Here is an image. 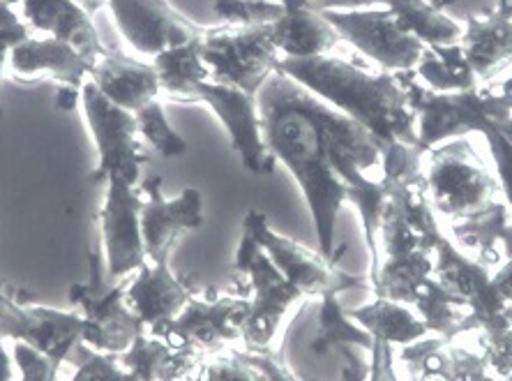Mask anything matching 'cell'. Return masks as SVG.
Instances as JSON below:
<instances>
[{
    "label": "cell",
    "mask_w": 512,
    "mask_h": 381,
    "mask_svg": "<svg viewBox=\"0 0 512 381\" xmlns=\"http://www.w3.org/2000/svg\"><path fill=\"white\" fill-rule=\"evenodd\" d=\"M256 104L270 155L289 169L310 208L319 252L326 259L342 257L335 229L342 206L351 204L363 222L372 278L379 266L381 215L393 194L379 139L282 70L270 74Z\"/></svg>",
    "instance_id": "cell-1"
},
{
    "label": "cell",
    "mask_w": 512,
    "mask_h": 381,
    "mask_svg": "<svg viewBox=\"0 0 512 381\" xmlns=\"http://www.w3.org/2000/svg\"><path fill=\"white\" fill-rule=\"evenodd\" d=\"M286 77L312 95L363 125L379 141H406L418 146V118L402 84L390 72H370L335 56L282 58Z\"/></svg>",
    "instance_id": "cell-2"
},
{
    "label": "cell",
    "mask_w": 512,
    "mask_h": 381,
    "mask_svg": "<svg viewBox=\"0 0 512 381\" xmlns=\"http://www.w3.org/2000/svg\"><path fill=\"white\" fill-rule=\"evenodd\" d=\"M427 197L446 224L476 220L499 204V178L466 137L446 141L427 153Z\"/></svg>",
    "instance_id": "cell-3"
},
{
    "label": "cell",
    "mask_w": 512,
    "mask_h": 381,
    "mask_svg": "<svg viewBox=\"0 0 512 381\" xmlns=\"http://www.w3.org/2000/svg\"><path fill=\"white\" fill-rule=\"evenodd\" d=\"M434 280V250L404 220L393 199H388L379 227V266L370 278L379 298L413 305L420 291Z\"/></svg>",
    "instance_id": "cell-4"
},
{
    "label": "cell",
    "mask_w": 512,
    "mask_h": 381,
    "mask_svg": "<svg viewBox=\"0 0 512 381\" xmlns=\"http://www.w3.org/2000/svg\"><path fill=\"white\" fill-rule=\"evenodd\" d=\"M93 275L88 285H72L70 303L84 319L81 345L100 351V354H125L132 342L146 331L139 317L127 303V287L130 280H114L109 285V273H102V264L97 254H88Z\"/></svg>",
    "instance_id": "cell-5"
},
{
    "label": "cell",
    "mask_w": 512,
    "mask_h": 381,
    "mask_svg": "<svg viewBox=\"0 0 512 381\" xmlns=\"http://www.w3.org/2000/svg\"><path fill=\"white\" fill-rule=\"evenodd\" d=\"M203 61L210 70V81L236 86L256 97L270 74L277 72L282 54L270 35V24H227L203 33Z\"/></svg>",
    "instance_id": "cell-6"
},
{
    "label": "cell",
    "mask_w": 512,
    "mask_h": 381,
    "mask_svg": "<svg viewBox=\"0 0 512 381\" xmlns=\"http://www.w3.org/2000/svg\"><path fill=\"white\" fill-rule=\"evenodd\" d=\"M233 268L240 275H245L250 282V315L243 326L245 349H266L273 345L277 331H280L282 319L291 310L293 303L303 301V294L284 278L273 261L254 238L243 231L236 257H233Z\"/></svg>",
    "instance_id": "cell-7"
},
{
    "label": "cell",
    "mask_w": 512,
    "mask_h": 381,
    "mask_svg": "<svg viewBox=\"0 0 512 381\" xmlns=\"http://www.w3.org/2000/svg\"><path fill=\"white\" fill-rule=\"evenodd\" d=\"M81 109L97 148V167L90 174V181L123 178L130 185H139L146 155L141 151L134 114L104 97L93 81H86L81 88Z\"/></svg>",
    "instance_id": "cell-8"
},
{
    "label": "cell",
    "mask_w": 512,
    "mask_h": 381,
    "mask_svg": "<svg viewBox=\"0 0 512 381\" xmlns=\"http://www.w3.org/2000/svg\"><path fill=\"white\" fill-rule=\"evenodd\" d=\"M411 109L418 118V148L425 155L446 141L469 137L492 121L483 88L457 93H436L416 77V72H397Z\"/></svg>",
    "instance_id": "cell-9"
},
{
    "label": "cell",
    "mask_w": 512,
    "mask_h": 381,
    "mask_svg": "<svg viewBox=\"0 0 512 381\" xmlns=\"http://www.w3.org/2000/svg\"><path fill=\"white\" fill-rule=\"evenodd\" d=\"M243 231H247L261 245L270 261L280 268L284 278L305 298L342 294V291L370 285V278H356V275L342 273L337 268V261L342 257L326 259L321 252H314L305 245L291 241V238L277 234L270 227L266 215L259 211H250L245 215Z\"/></svg>",
    "instance_id": "cell-10"
},
{
    "label": "cell",
    "mask_w": 512,
    "mask_h": 381,
    "mask_svg": "<svg viewBox=\"0 0 512 381\" xmlns=\"http://www.w3.org/2000/svg\"><path fill=\"white\" fill-rule=\"evenodd\" d=\"M323 14L342 40L353 44L360 54L372 58L376 65H381L383 72H411L420 63L425 44L406 33L395 12L388 10L386 5Z\"/></svg>",
    "instance_id": "cell-11"
},
{
    "label": "cell",
    "mask_w": 512,
    "mask_h": 381,
    "mask_svg": "<svg viewBox=\"0 0 512 381\" xmlns=\"http://www.w3.org/2000/svg\"><path fill=\"white\" fill-rule=\"evenodd\" d=\"M247 315H250L247 296H220L213 289H199L171 324L150 333L173 345L192 347L210 356L229 342L240 340Z\"/></svg>",
    "instance_id": "cell-12"
},
{
    "label": "cell",
    "mask_w": 512,
    "mask_h": 381,
    "mask_svg": "<svg viewBox=\"0 0 512 381\" xmlns=\"http://www.w3.org/2000/svg\"><path fill=\"white\" fill-rule=\"evenodd\" d=\"M24 294L19 291L14 298L12 291L0 287V340L26 342L56 365H63L81 342L84 319L79 312L24 303Z\"/></svg>",
    "instance_id": "cell-13"
},
{
    "label": "cell",
    "mask_w": 512,
    "mask_h": 381,
    "mask_svg": "<svg viewBox=\"0 0 512 381\" xmlns=\"http://www.w3.org/2000/svg\"><path fill=\"white\" fill-rule=\"evenodd\" d=\"M197 102L208 104L213 114L220 118L229 134L233 153L238 155L243 167L254 176H268L275 169V158L270 155L261 130L259 104L254 95H247L236 86L203 81L194 88Z\"/></svg>",
    "instance_id": "cell-14"
},
{
    "label": "cell",
    "mask_w": 512,
    "mask_h": 381,
    "mask_svg": "<svg viewBox=\"0 0 512 381\" xmlns=\"http://www.w3.org/2000/svg\"><path fill=\"white\" fill-rule=\"evenodd\" d=\"M143 192L123 178H109L100 222L102 245L107 254V273L111 280L132 278L146 264V248L141 234Z\"/></svg>",
    "instance_id": "cell-15"
},
{
    "label": "cell",
    "mask_w": 512,
    "mask_h": 381,
    "mask_svg": "<svg viewBox=\"0 0 512 381\" xmlns=\"http://www.w3.org/2000/svg\"><path fill=\"white\" fill-rule=\"evenodd\" d=\"M143 208H141V234L146 261L164 264L169 261L173 245L180 234L201 229L206 222L203 215V197L197 188H187L173 199H164L162 176L150 174L141 185Z\"/></svg>",
    "instance_id": "cell-16"
},
{
    "label": "cell",
    "mask_w": 512,
    "mask_h": 381,
    "mask_svg": "<svg viewBox=\"0 0 512 381\" xmlns=\"http://www.w3.org/2000/svg\"><path fill=\"white\" fill-rule=\"evenodd\" d=\"M107 7L123 40L150 58L206 33L173 10L169 0H107Z\"/></svg>",
    "instance_id": "cell-17"
},
{
    "label": "cell",
    "mask_w": 512,
    "mask_h": 381,
    "mask_svg": "<svg viewBox=\"0 0 512 381\" xmlns=\"http://www.w3.org/2000/svg\"><path fill=\"white\" fill-rule=\"evenodd\" d=\"M197 291V287L171 271L169 261L164 264L146 261L132 275L130 287H127V303L146 326V331H155L171 324Z\"/></svg>",
    "instance_id": "cell-18"
},
{
    "label": "cell",
    "mask_w": 512,
    "mask_h": 381,
    "mask_svg": "<svg viewBox=\"0 0 512 381\" xmlns=\"http://www.w3.org/2000/svg\"><path fill=\"white\" fill-rule=\"evenodd\" d=\"M462 26L459 44L478 79L489 81L512 63V0H499L485 12L469 14Z\"/></svg>",
    "instance_id": "cell-19"
},
{
    "label": "cell",
    "mask_w": 512,
    "mask_h": 381,
    "mask_svg": "<svg viewBox=\"0 0 512 381\" xmlns=\"http://www.w3.org/2000/svg\"><path fill=\"white\" fill-rule=\"evenodd\" d=\"M19 3L26 26L72 44L93 65L109 51L93 24V14H88L74 0H19Z\"/></svg>",
    "instance_id": "cell-20"
},
{
    "label": "cell",
    "mask_w": 512,
    "mask_h": 381,
    "mask_svg": "<svg viewBox=\"0 0 512 381\" xmlns=\"http://www.w3.org/2000/svg\"><path fill=\"white\" fill-rule=\"evenodd\" d=\"M88 81L100 88L104 97L118 104L120 109L137 114L150 102L160 100L162 86L153 63H139L134 58L109 49L102 58H97Z\"/></svg>",
    "instance_id": "cell-21"
},
{
    "label": "cell",
    "mask_w": 512,
    "mask_h": 381,
    "mask_svg": "<svg viewBox=\"0 0 512 381\" xmlns=\"http://www.w3.org/2000/svg\"><path fill=\"white\" fill-rule=\"evenodd\" d=\"M282 14L270 24V35L282 58L326 56L342 42L340 33L307 0H280Z\"/></svg>",
    "instance_id": "cell-22"
},
{
    "label": "cell",
    "mask_w": 512,
    "mask_h": 381,
    "mask_svg": "<svg viewBox=\"0 0 512 381\" xmlns=\"http://www.w3.org/2000/svg\"><path fill=\"white\" fill-rule=\"evenodd\" d=\"M118 358L139 381H199L208 356L143 331Z\"/></svg>",
    "instance_id": "cell-23"
},
{
    "label": "cell",
    "mask_w": 512,
    "mask_h": 381,
    "mask_svg": "<svg viewBox=\"0 0 512 381\" xmlns=\"http://www.w3.org/2000/svg\"><path fill=\"white\" fill-rule=\"evenodd\" d=\"M7 63L12 65L14 74L19 77H37L49 74L60 86H70L81 91L93 72V63L79 54L72 44L58 37H28L17 47H12Z\"/></svg>",
    "instance_id": "cell-24"
},
{
    "label": "cell",
    "mask_w": 512,
    "mask_h": 381,
    "mask_svg": "<svg viewBox=\"0 0 512 381\" xmlns=\"http://www.w3.org/2000/svg\"><path fill=\"white\" fill-rule=\"evenodd\" d=\"M346 315L363 326L374 340L388 342L390 347H406L411 342L432 335L425 321L413 310V305L390 301V298L376 296L372 303H365L363 308L346 310Z\"/></svg>",
    "instance_id": "cell-25"
},
{
    "label": "cell",
    "mask_w": 512,
    "mask_h": 381,
    "mask_svg": "<svg viewBox=\"0 0 512 381\" xmlns=\"http://www.w3.org/2000/svg\"><path fill=\"white\" fill-rule=\"evenodd\" d=\"M450 238L471 257L483 261L487 268H499L506 259V248L512 236L510 208L499 201L492 211L476 220L448 224Z\"/></svg>",
    "instance_id": "cell-26"
},
{
    "label": "cell",
    "mask_w": 512,
    "mask_h": 381,
    "mask_svg": "<svg viewBox=\"0 0 512 381\" xmlns=\"http://www.w3.org/2000/svg\"><path fill=\"white\" fill-rule=\"evenodd\" d=\"M153 65L160 77L162 95H169L178 102H197L194 88L203 81H210V70L203 61V35L164 49L153 58Z\"/></svg>",
    "instance_id": "cell-27"
},
{
    "label": "cell",
    "mask_w": 512,
    "mask_h": 381,
    "mask_svg": "<svg viewBox=\"0 0 512 381\" xmlns=\"http://www.w3.org/2000/svg\"><path fill=\"white\" fill-rule=\"evenodd\" d=\"M413 310L425 321L429 333L439 335L443 340H457L459 335L473 333L471 328V308L453 291L446 289L439 280H432L420 291Z\"/></svg>",
    "instance_id": "cell-28"
},
{
    "label": "cell",
    "mask_w": 512,
    "mask_h": 381,
    "mask_svg": "<svg viewBox=\"0 0 512 381\" xmlns=\"http://www.w3.org/2000/svg\"><path fill=\"white\" fill-rule=\"evenodd\" d=\"M388 10L395 12L399 24L409 35L416 37L425 47H446L462 40L464 26L450 19L429 0H383Z\"/></svg>",
    "instance_id": "cell-29"
},
{
    "label": "cell",
    "mask_w": 512,
    "mask_h": 381,
    "mask_svg": "<svg viewBox=\"0 0 512 381\" xmlns=\"http://www.w3.org/2000/svg\"><path fill=\"white\" fill-rule=\"evenodd\" d=\"M416 77L436 93H457L478 88V77L466 61L462 44H446V47H425L420 63L416 65Z\"/></svg>",
    "instance_id": "cell-30"
},
{
    "label": "cell",
    "mask_w": 512,
    "mask_h": 381,
    "mask_svg": "<svg viewBox=\"0 0 512 381\" xmlns=\"http://www.w3.org/2000/svg\"><path fill=\"white\" fill-rule=\"evenodd\" d=\"M413 377L420 381H501L489 370L483 351L446 340L429 354Z\"/></svg>",
    "instance_id": "cell-31"
},
{
    "label": "cell",
    "mask_w": 512,
    "mask_h": 381,
    "mask_svg": "<svg viewBox=\"0 0 512 381\" xmlns=\"http://www.w3.org/2000/svg\"><path fill=\"white\" fill-rule=\"evenodd\" d=\"M319 301V331L310 345L314 354H328L340 345H356L372 351L374 338L346 315L342 303L337 301V294H323Z\"/></svg>",
    "instance_id": "cell-32"
},
{
    "label": "cell",
    "mask_w": 512,
    "mask_h": 381,
    "mask_svg": "<svg viewBox=\"0 0 512 381\" xmlns=\"http://www.w3.org/2000/svg\"><path fill=\"white\" fill-rule=\"evenodd\" d=\"M134 118H137L141 137L146 139L148 144L162 155V158L173 160L187 153V141L173 130V125L167 118V111H164L160 100L150 102L148 107L139 109L137 114H134Z\"/></svg>",
    "instance_id": "cell-33"
},
{
    "label": "cell",
    "mask_w": 512,
    "mask_h": 381,
    "mask_svg": "<svg viewBox=\"0 0 512 381\" xmlns=\"http://www.w3.org/2000/svg\"><path fill=\"white\" fill-rule=\"evenodd\" d=\"M215 12L224 24L263 26L282 14L280 0H215Z\"/></svg>",
    "instance_id": "cell-34"
},
{
    "label": "cell",
    "mask_w": 512,
    "mask_h": 381,
    "mask_svg": "<svg viewBox=\"0 0 512 381\" xmlns=\"http://www.w3.org/2000/svg\"><path fill=\"white\" fill-rule=\"evenodd\" d=\"M199 381H266V379H263L261 372L247 361L243 349L224 347L206 358Z\"/></svg>",
    "instance_id": "cell-35"
},
{
    "label": "cell",
    "mask_w": 512,
    "mask_h": 381,
    "mask_svg": "<svg viewBox=\"0 0 512 381\" xmlns=\"http://www.w3.org/2000/svg\"><path fill=\"white\" fill-rule=\"evenodd\" d=\"M81 361L77 363L72 381H139L120 363L116 354H100L79 342Z\"/></svg>",
    "instance_id": "cell-36"
},
{
    "label": "cell",
    "mask_w": 512,
    "mask_h": 381,
    "mask_svg": "<svg viewBox=\"0 0 512 381\" xmlns=\"http://www.w3.org/2000/svg\"><path fill=\"white\" fill-rule=\"evenodd\" d=\"M480 134H483L487 141L489 155H492L494 162V174L499 178L501 185V194L506 197V204L512 211V144L503 137V132L494 125V121L485 123Z\"/></svg>",
    "instance_id": "cell-37"
},
{
    "label": "cell",
    "mask_w": 512,
    "mask_h": 381,
    "mask_svg": "<svg viewBox=\"0 0 512 381\" xmlns=\"http://www.w3.org/2000/svg\"><path fill=\"white\" fill-rule=\"evenodd\" d=\"M12 358L17 363L19 381H58L60 365L26 342H12Z\"/></svg>",
    "instance_id": "cell-38"
},
{
    "label": "cell",
    "mask_w": 512,
    "mask_h": 381,
    "mask_svg": "<svg viewBox=\"0 0 512 381\" xmlns=\"http://www.w3.org/2000/svg\"><path fill=\"white\" fill-rule=\"evenodd\" d=\"M247 361H250L256 370L261 372V377L266 381H314V379H303L286 368L280 354H275L273 349H243Z\"/></svg>",
    "instance_id": "cell-39"
},
{
    "label": "cell",
    "mask_w": 512,
    "mask_h": 381,
    "mask_svg": "<svg viewBox=\"0 0 512 381\" xmlns=\"http://www.w3.org/2000/svg\"><path fill=\"white\" fill-rule=\"evenodd\" d=\"M335 354L342 358L340 381H370L372 351L356 345L335 347Z\"/></svg>",
    "instance_id": "cell-40"
},
{
    "label": "cell",
    "mask_w": 512,
    "mask_h": 381,
    "mask_svg": "<svg viewBox=\"0 0 512 381\" xmlns=\"http://www.w3.org/2000/svg\"><path fill=\"white\" fill-rule=\"evenodd\" d=\"M370 381H399L395 370V347L383 340H374L372 345Z\"/></svg>",
    "instance_id": "cell-41"
},
{
    "label": "cell",
    "mask_w": 512,
    "mask_h": 381,
    "mask_svg": "<svg viewBox=\"0 0 512 381\" xmlns=\"http://www.w3.org/2000/svg\"><path fill=\"white\" fill-rule=\"evenodd\" d=\"M483 93L492 121H503V118L512 116V77H508L499 86L494 84L483 88Z\"/></svg>",
    "instance_id": "cell-42"
},
{
    "label": "cell",
    "mask_w": 512,
    "mask_h": 381,
    "mask_svg": "<svg viewBox=\"0 0 512 381\" xmlns=\"http://www.w3.org/2000/svg\"><path fill=\"white\" fill-rule=\"evenodd\" d=\"M14 0H0V37H10L17 44L28 40V26L12 12Z\"/></svg>",
    "instance_id": "cell-43"
},
{
    "label": "cell",
    "mask_w": 512,
    "mask_h": 381,
    "mask_svg": "<svg viewBox=\"0 0 512 381\" xmlns=\"http://www.w3.org/2000/svg\"><path fill=\"white\" fill-rule=\"evenodd\" d=\"M312 7L321 12H344V10H363V7L383 5V0H307Z\"/></svg>",
    "instance_id": "cell-44"
},
{
    "label": "cell",
    "mask_w": 512,
    "mask_h": 381,
    "mask_svg": "<svg viewBox=\"0 0 512 381\" xmlns=\"http://www.w3.org/2000/svg\"><path fill=\"white\" fill-rule=\"evenodd\" d=\"M0 381H19L17 363H14L12 349H7L5 340H0Z\"/></svg>",
    "instance_id": "cell-45"
},
{
    "label": "cell",
    "mask_w": 512,
    "mask_h": 381,
    "mask_svg": "<svg viewBox=\"0 0 512 381\" xmlns=\"http://www.w3.org/2000/svg\"><path fill=\"white\" fill-rule=\"evenodd\" d=\"M77 104H81V91L70 86H60L56 91V109L72 111Z\"/></svg>",
    "instance_id": "cell-46"
},
{
    "label": "cell",
    "mask_w": 512,
    "mask_h": 381,
    "mask_svg": "<svg viewBox=\"0 0 512 381\" xmlns=\"http://www.w3.org/2000/svg\"><path fill=\"white\" fill-rule=\"evenodd\" d=\"M12 47H17V42L10 40V37H0V81H3V70L7 65V58H10ZM0 118H3V104H0Z\"/></svg>",
    "instance_id": "cell-47"
},
{
    "label": "cell",
    "mask_w": 512,
    "mask_h": 381,
    "mask_svg": "<svg viewBox=\"0 0 512 381\" xmlns=\"http://www.w3.org/2000/svg\"><path fill=\"white\" fill-rule=\"evenodd\" d=\"M74 3H79L88 14H93V12L100 10V7L107 5V0H74Z\"/></svg>",
    "instance_id": "cell-48"
},
{
    "label": "cell",
    "mask_w": 512,
    "mask_h": 381,
    "mask_svg": "<svg viewBox=\"0 0 512 381\" xmlns=\"http://www.w3.org/2000/svg\"><path fill=\"white\" fill-rule=\"evenodd\" d=\"M494 125L499 127V130L503 132V137H506L510 144H512V116L510 118H503V121H494Z\"/></svg>",
    "instance_id": "cell-49"
},
{
    "label": "cell",
    "mask_w": 512,
    "mask_h": 381,
    "mask_svg": "<svg viewBox=\"0 0 512 381\" xmlns=\"http://www.w3.org/2000/svg\"><path fill=\"white\" fill-rule=\"evenodd\" d=\"M503 315H506V319L512 324V303H508L506 308H503Z\"/></svg>",
    "instance_id": "cell-50"
},
{
    "label": "cell",
    "mask_w": 512,
    "mask_h": 381,
    "mask_svg": "<svg viewBox=\"0 0 512 381\" xmlns=\"http://www.w3.org/2000/svg\"><path fill=\"white\" fill-rule=\"evenodd\" d=\"M432 3H434L436 7H443L446 3H453V0H432Z\"/></svg>",
    "instance_id": "cell-51"
},
{
    "label": "cell",
    "mask_w": 512,
    "mask_h": 381,
    "mask_svg": "<svg viewBox=\"0 0 512 381\" xmlns=\"http://www.w3.org/2000/svg\"><path fill=\"white\" fill-rule=\"evenodd\" d=\"M411 381H420V379H418V377H413V375H411Z\"/></svg>",
    "instance_id": "cell-52"
},
{
    "label": "cell",
    "mask_w": 512,
    "mask_h": 381,
    "mask_svg": "<svg viewBox=\"0 0 512 381\" xmlns=\"http://www.w3.org/2000/svg\"><path fill=\"white\" fill-rule=\"evenodd\" d=\"M501 381H512V379H501Z\"/></svg>",
    "instance_id": "cell-53"
}]
</instances>
